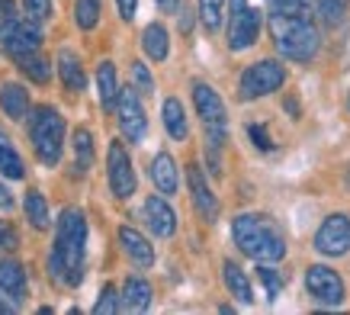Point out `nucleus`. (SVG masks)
<instances>
[{"instance_id": "obj_1", "label": "nucleus", "mask_w": 350, "mask_h": 315, "mask_svg": "<svg viewBox=\"0 0 350 315\" xmlns=\"http://www.w3.org/2000/svg\"><path fill=\"white\" fill-rule=\"evenodd\" d=\"M84 244H87V219L84 212L68 206L58 216L55 229V248L49 254V273L52 280L77 286L84 280Z\"/></svg>"}, {"instance_id": "obj_2", "label": "nucleus", "mask_w": 350, "mask_h": 315, "mask_svg": "<svg viewBox=\"0 0 350 315\" xmlns=\"http://www.w3.org/2000/svg\"><path fill=\"white\" fill-rule=\"evenodd\" d=\"M232 238L238 244V251L247 254L257 264H273L286 254V238L276 229L273 219L257 216V212H244L232 222Z\"/></svg>"}, {"instance_id": "obj_3", "label": "nucleus", "mask_w": 350, "mask_h": 315, "mask_svg": "<svg viewBox=\"0 0 350 315\" xmlns=\"http://www.w3.org/2000/svg\"><path fill=\"white\" fill-rule=\"evenodd\" d=\"M270 36L276 42V52L289 62H312L319 55V29L308 16L270 13Z\"/></svg>"}, {"instance_id": "obj_4", "label": "nucleus", "mask_w": 350, "mask_h": 315, "mask_svg": "<svg viewBox=\"0 0 350 315\" xmlns=\"http://www.w3.org/2000/svg\"><path fill=\"white\" fill-rule=\"evenodd\" d=\"M29 138L39 161L55 168L64 145V116L55 106H36L29 116Z\"/></svg>"}, {"instance_id": "obj_5", "label": "nucleus", "mask_w": 350, "mask_h": 315, "mask_svg": "<svg viewBox=\"0 0 350 315\" xmlns=\"http://www.w3.org/2000/svg\"><path fill=\"white\" fill-rule=\"evenodd\" d=\"M286 84V68L273 58H264V62L247 64L238 77V97L241 100H257V97H267L280 90Z\"/></svg>"}, {"instance_id": "obj_6", "label": "nucleus", "mask_w": 350, "mask_h": 315, "mask_svg": "<svg viewBox=\"0 0 350 315\" xmlns=\"http://www.w3.org/2000/svg\"><path fill=\"white\" fill-rule=\"evenodd\" d=\"M42 45V36H39V23L32 20H20V16H3L0 23V49L13 58H23V55L39 52Z\"/></svg>"}, {"instance_id": "obj_7", "label": "nucleus", "mask_w": 350, "mask_h": 315, "mask_svg": "<svg viewBox=\"0 0 350 315\" xmlns=\"http://www.w3.org/2000/svg\"><path fill=\"white\" fill-rule=\"evenodd\" d=\"M260 36V10H254L247 0H232L228 10V49L232 52H244L251 49Z\"/></svg>"}, {"instance_id": "obj_8", "label": "nucleus", "mask_w": 350, "mask_h": 315, "mask_svg": "<svg viewBox=\"0 0 350 315\" xmlns=\"http://www.w3.org/2000/svg\"><path fill=\"white\" fill-rule=\"evenodd\" d=\"M107 177H109V190L116 193L119 200H129L135 193V168H132V158H129L122 142H109Z\"/></svg>"}, {"instance_id": "obj_9", "label": "nucleus", "mask_w": 350, "mask_h": 315, "mask_svg": "<svg viewBox=\"0 0 350 315\" xmlns=\"http://www.w3.org/2000/svg\"><path fill=\"white\" fill-rule=\"evenodd\" d=\"M116 116H119V129L129 142H142L145 132H148V119H145V110H142V100H138L135 87H122L116 100Z\"/></svg>"}, {"instance_id": "obj_10", "label": "nucleus", "mask_w": 350, "mask_h": 315, "mask_svg": "<svg viewBox=\"0 0 350 315\" xmlns=\"http://www.w3.org/2000/svg\"><path fill=\"white\" fill-rule=\"evenodd\" d=\"M315 248L328 257H340L350 251V216L347 212H334L321 222V229L315 231Z\"/></svg>"}, {"instance_id": "obj_11", "label": "nucleus", "mask_w": 350, "mask_h": 315, "mask_svg": "<svg viewBox=\"0 0 350 315\" xmlns=\"http://www.w3.org/2000/svg\"><path fill=\"white\" fill-rule=\"evenodd\" d=\"M306 286H308V293L315 296L321 305H340L344 303V280H340L331 267H325V264L308 267L306 270Z\"/></svg>"}, {"instance_id": "obj_12", "label": "nucleus", "mask_w": 350, "mask_h": 315, "mask_svg": "<svg viewBox=\"0 0 350 315\" xmlns=\"http://www.w3.org/2000/svg\"><path fill=\"white\" fill-rule=\"evenodd\" d=\"M193 103H196V113L206 123V129H225V103L209 84H202V81L193 84Z\"/></svg>"}, {"instance_id": "obj_13", "label": "nucleus", "mask_w": 350, "mask_h": 315, "mask_svg": "<svg viewBox=\"0 0 350 315\" xmlns=\"http://www.w3.org/2000/svg\"><path fill=\"white\" fill-rule=\"evenodd\" d=\"M187 180H190L193 206H196V212H200V219L213 225V222L219 219V200H215V193L209 190V184H206V177H202V171L196 168V164H190V168H187Z\"/></svg>"}, {"instance_id": "obj_14", "label": "nucleus", "mask_w": 350, "mask_h": 315, "mask_svg": "<svg viewBox=\"0 0 350 315\" xmlns=\"http://www.w3.org/2000/svg\"><path fill=\"white\" fill-rule=\"evenodd\" d=\"M145 222H148L151 235H158V238H170L177 231V212L170 210L164 197H148L145 200Z\"/></svg>"}, {"instance_id": "obj_15", "label": "nucleus", "mask_w": 350, "mask_h": 315, "mask_svg": "<svg viewBox=\"0 0 350 315\" xmlns=\"http://www.w3.org/2000/svg\"><path fill=\"white\" fill-rule=\"evenodd\" d=\"M119 244H122V251H126L129 261L135 264V267H142V270H148L151 264H154V248H151L148 238L138 229H132V225H122V229H119Z\"/></svg>"}, {"instance_id": "obj_16", "label": "nucleus", "mask_w": 350, "mask_h": 315, "mask_svg": "<svg viewBox=\"0 0 350 315\" xmlns=\"http://www.w3.org/2000/svg\"><path fill=\"white\" fill-rule=\"evenodd\" d=\"M151 180H154L158 193H164V197L177 193V164H174V158L167 151H158L151 158Z\"/></svg>"}, {"instance_id": "obj_17", "label": "nucleus", "mask_w": 350, "mask_h": 315, "mask_svg": "<svg viewBox=\"0 0 350 315\" xmlns=\"http://www.w3.org/2000/svg\"><path fill=\"white\" fill-rule=\"evenodd\" d=\"M151 305V284L145 277H129L122 284V309L126 312H145Z\"/></svg>"}, {"instance_id": "obj_18", "label": "nucleus", "mask_w": 350, "mask_h": 315, "mask_svg": "<svg viewBox=\"0 0 350 315\" xmlns=\"http://www.w3.org/2000/svg\"><path fill=\"white\" fill-rule=\"evenodd\" d=\"M58 74H62V84L71 90V94H81L87 84V74L84 68H81V58H77L75 52H68V49H62L58 52Z\"/></svg>"}, {"instance_id": "obj_19", "label": "nucleus", "mask_w": 350, "mask_h": 315, "mask_svg": "<svg viewBox=\"0 0 350 315\" xmlns=\"http://www.w3.org/2000/svg\"><path fill=\"white\" fill-rule=\"evenodd\" d=\"M0 293H7L13 303H20L26 296V270L16 261H0Z\"/></svg>"}, {"instance_id": "obj_20", "label": "nucleus", "mask_w": 350, "mask_h": 315, "mask_svg": "<svg viewBox=\"0 0 350 315\" xmlns=\"http://www.w3.org/2000/svg\"><path fill=\"white\" fill-rule=\"evenodd\" d=\"M0 110L10 119H26V113H29V90L20 84H3L0 87Z\"/></svg>"}, {"instance_id": "obj_21", "label": "nucleus", "mask_w": 350, "mask_h": 315, "mask_svg": "<svg viewBox=\"0 0 350 315\" xmlns=\"http://www.w3.org/2000/svg\"><path fill=\"white\" fill-rule=\"evenodd\" d=\"M96 90H100V103H103V110H113L119 100V81H116V68H113V62H100V68H96Z\"/></svg>"}, {"instance_id": "obj_22", "label": "nucleus", "mask_w": 350, "mask_h": 315, "mask_svg": "<svg viewBox=\"0 0 350 315\" xmlns=\"http://www.w3.org/2000/svg\"><path fill=\"white\" fill-rule=\"evenodd\" d=\"M142 45H145V55H148L151 62H164V58L170 55L167 29H164L161 23H151V26H145V32H142Z\"/></svg>"}, {"instance_id": "obj_23", "label": "nucleus", "mask_w": 350, "mask_h": 315, "mask_svg": "<svg viewBox=\"0 0 350 315\" xmlns=\"http://www.w3.org/2000/svg\"><path fill=\"white\" fill-rule=\"evenodd\" d=\"M161 116H164V126H167L170 138L183 142L190 129H187V113H183L180 100H177V97H167V100H164V106H161Z\"/></svg>"}, {"instance_id": "obj_24", "label": "nucleus", "mask_w": 350, "mask_h": 315, "mask_svg": "<svg viewBox=\"0 0 350 315\" xmlns=\"http://www.w3.org/2000/svg\"><path fill=\"white\" fill-rule=\"evenodd\" d=\"M222 273H225V286H228V293L234 296V299H241L244 305L254 303V293H251V284H247V277L241 273V267L234 261H225L222 264Z\"/></svg>"}, {"instance_id": "obj_25", "label": "nucleus", "mask_w": 350, "mask_h": 315, "mask_svg": "<svg viewBox=\"0 0 350 315\" xmlns=\"http://www.w3.org/2000/svg\"><path fill=\"white\" fill-rule=\"evenodd\" d=\"M20 71L29 77V81H36V84H49V77H52V62L45 58V55L32 52V55H23L20 58Z\"/></svg>"}, {"instance_id": "obj_26", "label": "nucleus", "mask_w": 350, "mask_h": 315, "mask_svg": "<svg viewBox=\"0 0 350 315\" xmlns=\"http://www.w3.org/2000/svg\"><path fill=\"white\" fill-rule=\"evenodd\" d=\"M23 210H26V216H29L32 229H49V203H45V197L39 193V190H29L26 193V203H23Z\"/></svg>"}, {"instance_id": "obj_27", "label": "nucleus", "mask_w": 350, "mask_h": 315, "mask_svg": "<svg viewBox=\"0 0 350 315\" xmlns=\"http://www.w3.org/2000/svg\"><path fill=\"white\" fill-rule=\"evenodd\" d=\"M0 174L10 180H20L26 171H23V158L13 151V145H7V138H0Z\"/></svg>"}, {"instance_id": "obj_28", "label": "nucleus", "mask_w": 350, "mask_h": 315, "mask_svg": "<svg viewBox=\"0 0 350 315\" xmlns=\"http://www.w3.org/2000/svg\"><path fill=\"white\" fill-rule=\"evenodd\" d=\"M75 155H77V168L90 171V164H94V136L87 129L75 132Z\"/></svg>"}, {"instance_id": "obj_29", "label": "nucleus", "mask_w": 350, "mask_h": 315, "mask_svg": "<svg viewBox=\"0 0 350 315\" xmlns=\"http://www.w3.org/2000/svg\"><path fill=\"white\" fill-rule=\"evenodd\" d=\"M75 23L81 29H94L100 23V0H75Z\"/></svg>"}, {"instance_id": "obj_30", "label": "nucleus", "mask_w": 350, "mask_h": 315, "mask_svg": "<svg viewBox=\"0 0 350 315\" xmlns=\"http://www.w3.org/2000/svg\"><path fill=\"white\" fill-rule=\"evenodd\" d=\"M222 13H225V0H200V20L206 26V32H215L222 26Z\"/></svg>"}, {"instance_id": "obj_31", "label": "nucleus", "mask_w": 350, "mask_h": 315, "mask_svg": "<svg viewBox=\"0 0 350 315\" xmlns=\"http://www.w3.org/2000/svg\"><path fill=\"white\" fill-rule=\"evenodd\" d=\"M347 3L350 0H315V7H319V16L328 26H338L344 20V13H347Z\"/></svg>"}, {"instance_id": "obj_32", "label": "nucleus", "mask_w": 350, "mask_h": 315, "mask_svg": "<svg viewBox=\"0 0 350 315\" xmlns=\"http://www.w3.org/2000/svg\"><path fill=\"white\" fill-rule=\"evenodd\" d=\"M119 309H122L119 293L113 286H103V293H100V299H96V305H94V315H109V312H119Z\"/></svg>"}, {"instance_id": "obj_33", "label": "nucleus", "mask_w": 350, "mask_h": 315, "mask_svg": "<svg viewBox=\"0 0 350 315\" xmlns=\"http://www.w3.org/2000/svg\"><path fill=\"white\" fill-rule=\"evenodd\" d=\"M257 277H260V284L267 286V299H276V296H280V290H283V277H280L270 264H260Z\"/></svg>"}, {"instance_id": "obj_34", "label": "nucleus", "mask_w": 350, "mask_h": 315, "mask_svg": "<svg viewBox=\"0 0 350 315\" xmlns=\"http://www.w3.org/2000/svg\"><path fill=\"white\" fill-rule=\"evenodd\" d=\"M23 10H26V20L45 23L52 16V0H23Z\"/></svg>"}, {"instance_id": "obj_35", "label": "nucleus", "mask_w": 350, "mask_h": 315, "mask_svg": "<svg viewBox=\"0 0 350 315\" xmlns=\"http://www.w3.org/2000/svg\"><path fill=\"white\" fill-rule=\"evenodd\" d=\"M132 81H135L138 94H151V90H154V81H151L148 68H145L142 62H132Z\"/></svg>"}, {"instance_id": "obj_36", "label": "nucleus", "mask_w": 350, "mask_h": 315, "mask_svg": "<svg viewBox=\"0 0 350 315\" xmlns=\"http://www.w3.org/2000/svg\"><path fill=\"white\" fill-rule=\"evenodd\" d=\"M20 248V235L10 222H0V251H16Z\"/></svg>"}, {"instance_id": "obj_37", "label": "nucleus", "mask_w": 350, "mask_h": 315, "mask_svg": "<svg viewBox=\"0 0 350 315\" xmlns=\"http://www.w3.org/2000/svg\"><path fill=\"white\" fill-rule=\"evenodd\" d=\"M247 136L254 138V145L260 148V151H270V148H273V142H270V132H267L264 126H247Z\"/></svg>"}, {"instance_id": "obj_38", "label": "nucleus", "mask_w": 350, "mask_h": 315, "mask_svg": "<svg viewBox=\"0 0 350 315\" xmlns=\"http://www.w3.org/2000/svg\"><path fill=\"white\" fill-rule=\"evenodd\" d=\"M116 7H119V16H122V20H132V16H135V7H138V0H116Z\"/></svg>"}, {"instance_id": "obj_39", "label": "nucleus", "mask_w": 350, "mask_h": 315, "mask_svg": "<svg viewBox=\"0 0 350 315\" xmlns=\"http://www.w3.org/2000/svg\"><path fill=\"white\" fill-rule=\"evenodd\" d=\"M177 7H180V0H158L161 13H177Z\"/></svg>"}, {"instance_id": "obj_40", "label": "nucleus", "mask_w": 350, "mask_h": 315, "mask_svg": "<svg viewBox=\"0 0 350 315\" xmlns=\"http://www.w3.org/2000/svg\"><path fill=\"white\" fill-rule=\"evenodd\" d=\"M0 206H3V210H10V206H13V197L3 187H0Z\"/></svg>"}, {"instance_id": "obj_41", "label": "nucleus", "mask_w": 350, "mask_h": 315, "mask_svg": "<svg viewBox=\"0 0 350 315\" xmlns=\"http://www.w3.org/2000/svg\"><path fill=\"white\" fill-rule=\"evenodd\" d=\"M13 13V3L10 0H0V16H10Z\"/></svg>"}, {"instance_id": "obj_42", "label": "nucleus", "mask_w": 350, "mask_h": 315, "mask_svg": "<svg viewBox=\"0 0 350 315\" xmlns=\"http://www.w3.org/2000/svg\"><path fill=\"white\" fill-rule=\"evenodd\" d=\"M347 184H350V174H347Z\"/></svg>"}, {"instance_id": "obj_43", "label": "nucleus", "mask_w": 350, "mask_h": 315, "mask_svg": "<svg viewBox=\"0 0 350 315\" xmlns=\"http://www.w3.org/2000/svg\"><path fill=\"white\" fill-rule=\"evenodd\" d=\"M347 106H350V100H347Z\"/></svg>"}]
</instances>
